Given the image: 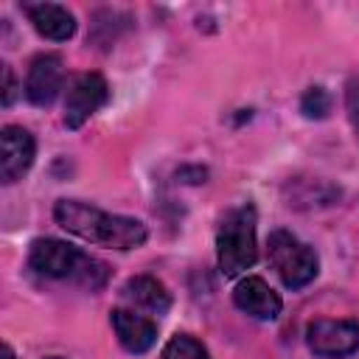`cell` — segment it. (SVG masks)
<instances>
[{
	"mask_svg": "<svg viewBox=\"0 0 359 359\" xmlns=\"http://www.w3.org/2000/svg\"><path fill=\"white\" fill-rule=\"evenodd\" d=\"M53 219L67 233H73L90 244H101V247L121 250V252L140 247L149 236L146 224L140 219L107 213V210L93 208L87 202H79V199H59L53 208Z\"/></svg>",
	"mask_w": 359,
	"mask_h": 359,
	"instance_id": "obj_1",
	"label": "cell"
},
{
	"mask_svg": "<svg viewBox=\"0 0 359 359\" xmlns=\"http://www.w3.org/2000/svg\"><path fill=\"white\" fill-rule=\"evenodd\" d=\"M3 359H17L14 351H11V345H3Z\"/></svg>",
	"mask_w": 359,
	"mask_h": 359,
	"instance_id": "obj_17",
	"label": "cell"
},
{
	"mask_svg": "<svg viewBox=\"0 0 359 359\" xmlns=\"http://www.w3.org/2000/svg\"><path fill=\"white\" fill-rule=\"evenodd\" d=\"M50 359H59V356H50Z\"/></svg>",
	"mask_w": 359,
	"mask_h": 359,
	"instance_id": "obj_18",
	"label": "cell"
},
{
	"mask_svg": "<svg viewBox=\"0 0 359 359\" xmlns=\"http://www.w3.org/2000/svg\"><path fill=\"white\" fill-rule=\"evenodd\" d=\"M163 359H210V353L199 339L188 334H174L163 348Z\"/></svg>",
	"mask_w": 359,
	"mask_h": 359,
	"instance_id": "obj_13",
	"label": "cell"
},
{
	"mask_svg": "<svg viewBox=\"0 0 359 359\" xmlns=\"http://www.w3.org/2000/svg\"><path fill=\"white\" fill-rule=\"evenodd\" d=\"M345 107H348V118H351V126L359 137V79H351L348 87H345Z\"/></svg>",
	"mask_w": 359,
	"mask_h": 359,
	"instance_id": "obj_15",
	"label": "cell"
},
{
	"mask_svg": "<svg viewBox=\"0 0 359 359\" xmlns=\"http://www.w3.org/2000/svg\"><path fill=\"white\" fill-rule=\"evenodd\" d=\"M123 297L146 311L165 314L171 309V292L151 275H135L123 283Z\"/></svg>",
	"mask_w": 359,
	"mask_h": 359,
	"instance_id": "obj_12",
	"label": "cell"
},
{
	"mask_svg": "<svg viewBox=\"0 0 359 359\" xmlns=\"http://www.w3.org/2000/svg\"><path fill=\"white\" fill-rule=\"evenodd\" d=\"M306 342L314 356L342 359L359 351V323L356 320H314L306 328Z\"/></svg>",
	"mask_w": 359,
	"mask_h": 359,
	"instance_id": "obj_6",
	"label": "cell"
},
{
	"mask_svg": "<svg viewBox=\"0 0 359 359\" xmlns=\"http://www.w3.org/2000/svg\"><path fill=\"white\" fill-rule=\"evenodd\" d=\"M109 320L121 348L129 353H146L157 342V323L143 314H135L129 309H115Z\"/></svg>",
	"mask_w": 359,
	"mask_h": 359,
	"instance_id": "obj_10",
	"label": "cell"
},
{
	"mask_svg": "<svg viewBox=\"0 0 359 359\" xmlns=\"http://www.w3.org/2000/svg\"><path fill=\"white\" fill-rule=\"evenodd\" d=\"M22 11H25L28 22L36 28V34H42L45 39L65 42V39H70L76 34L73 14L59 3H25Z\"/></svg>",
	"mask_w": 359,
	"mask_h": 359,
	"instance_id": "obj_11",
	"label": "cell"
},
{
	"mask_svg": "<svg viewBox=\"0 0 359 359\" xmlns=\"http://www.w3.org/2000/svg\"><path fill=\"white\" fill-rule=\"evenodd\" d=\"M28 266L42 278L67 280L90 292L104 289V283L109 280V266L104 261L59 238H34L28 250Z\"/></svg>",
	"mask_w": 359,
	"mask_h": 359,
	"instance_id": "obj_2",
	"label": "cell"
},
{
	"mask_svg": "<svg viewBox=\"0 0 359 359\" xmlns=\"http://www.w3.org/2000/svg\"><path fill=\"white\" fill-rule=\"evenodd\" d=\"M233 303L255 320H275L280 314V306H283L278 292H272V286L258 275L238 280V286L233 292Z\"/></svg>",
	"mask_w": 359,
	"mask_h": 359,
	"instance_id": "obj_9",
	"label": "cell"
},
{
	"mask_svg": "<svg viewBox=\"0 0 359 359\" xmlns=\"http://www.w3.org/2000/svg\"><path fill=\"white\" fill-rule=\"evenodd\" d=\"M300 112L306 115V118H325L328 112H331V95H328V90H323V87H309L306 93H303V98H300Z\"/></svg>",
	"mask_w": 359,
	"mask_h": 359,
	"instance_id": "obj_14",
	"label": "cell"
},
{
	"mask_svg": "<svg viewBox=\"0 0 359 359\" xmlns=\"http://www.w3.org/2000/svg\"><path fill=\"white\" fill-rule=\"evenodd\" d=\"M62 81H65L62 59L56 53H39L25 76V98L34 107H50L62 90Z\"/></svg>",
	"mask_w": 359,
	"mask_h": 359,
	"instance_id": "obj_8",
	"label": "cell"
},
{
	"mask_svg": "<svg viewBox=\"0 0 359 359\" xmlns=\"http://www.w3.org/2000/svg\"><path fill=\"white\" fill-rule=\"evenodd\" d=\"M107 98H109V87L101 73L73 76L67 84V95H65V126L67 129L84 126L107 104Z\"/></svg>",
	"mask_w": 359,
	"mask_h": 359,
	"instance_id": "obj_5",
	"label": "cell"
},
{
	"mask_svg": "<svg viewBox=\"0 0 359 359\" xmlns=\"http://www.w3.org/2000/svg\"><path fill=\"white\" fill-rule=\"evenodd\" d=\"M258 258V244H255V208L238 205L227 210V216L219 224L216 233V261L224 278H236L247 272Z\"/></svg>",
	"mask_w": 359,
	"mask_h": 359,
	"instance_id": "obj_3",
	"label": "cell"
},
{
	"mask_svg": "<svg viewBox=\"0 0 359 359\" xmlns=\"http://www.w3.org/2000/svg\"><path fill=\"white\" fill-rule=\"evenodd\" d=\"M14 95H17L14 73H11L8 65H3V107H11V104H14Z\"/></svg>",
	"mask_w": 359,
	"mask_h": 359,
	"instance_id": "obj_16",
	"label": "cell"
},
{
	"mask_svg": "<svg viewBox=\"0 0 359 359\" xmlns=\"http://www.w3.org/2000/svg\"><path fill=\"white\" fill-rule=\"evenodd\" d=\"M36 154V143L22 126H3L0 132V180L6 185L22 180Z\"/></svg>",
	"mask_w": 359,
	"mask_h": 359,
	"instance_id": "obj_7",
	"label": "cell"
},
{
	"mask_svg": "<svg viewBox=\"0 0 359 359\" xmlns=\"http://www.w3.org/2000/svg\"><path fill=\"white\" fill-rule=\"evenodd\" d=\"M266 255L286 289H303L317 278V269H320L317 252L309 244H303L297 236H292L289 230L269 233Z\"/></svg>",
	"mask_w": 359,
	"mask_h": 359,
	"instance_id": "obj_4",
	"label": "cell"
}]
</instances>
